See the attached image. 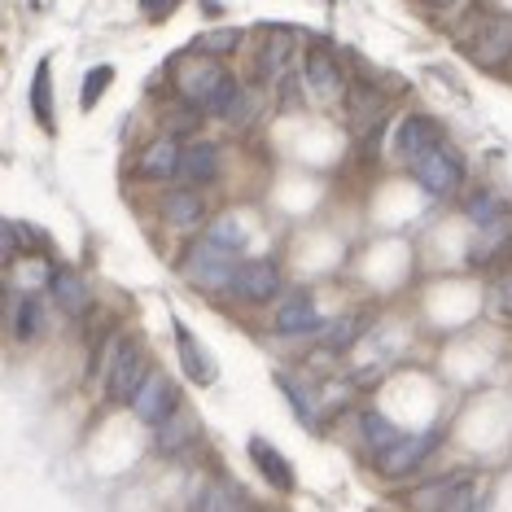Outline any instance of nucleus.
Listing matches in <instances>:
<instances>
[{"label":"nucleus","instance_id":"nucleus-14","mask_svg":"<svg viewBox=\"0 0 512 512\" xmlns=\"http://www.w3.org/2000/svg\"><path fill=\"white\" fill-rule=\"evenodd\" d=\"M250 460H254V469L276 486V491H294V464H289L267 438H250Z\"/></svg>","mask_w":512,"mask_h":512},{"label":"nucleus","instance_id":"nucleus-24","mask_svg":"<svg viewBox=\"0 0 512 512\" xmlns=\"http://www.w3.org/2000/svg\"><path fill=\"white\" fill-rule=\"evenodd\" d=\"M246 224H241L237 215H224V219H215L211 228H206V241L211 246H219V250H228V254H237V250H246Z\"/></svg>","mask_w":512,"mask_h":512},{"label":"nucleus","instance_id":"nucleus-22","mask_svg":"<svg viewBox=\"0 0 512 512\" xmlns=\"http://www.w3.org/2000/svg\"><path fill=\"white\" fill-rule=\"evenodd\" d=\"M40 329H44V307H40V298H36V294H22L18 307H14V333H18V342H36Z\"/></svg>","mask_w":512,"mask_h":512},{"label":"nucleus","instance_id":"nucleus-20","mask_svg":"<svg viewBox=\"0 0 512 512\" xmlns=\"http://www.w3.org/2000/svg\"><path fill=\"white\" fill-rule=\"evenodd\" d=\"M197 512H250V499L228 482H206L197 495Z\"/></svg>","mask_w":512,"mask_h":512},{"label":"nucleus","instance_id":"nucleus-28","mask_svg":"<svg viewBox=\"0 0 512 512\" xmlns=\"http://www.w3.org/2000/svg\"><path fill=\"white\" fill-rule=\"evenodd\" d=\"M110 79H114V66H92L88 79H84V97H79V101H84V110L97 106V101H101V92L110 88Z\"/></svg>","mask_w":512,"mask_h":512},{"label":"nucleus","instance_id":"nucleus-26","mask_svg":"<svg viewBox=\"0 0 512 512\" xmlns=\"http://www.w3.org/2000/svg\"><path fill=\"white\" fill-rule=\"evenodd\" d=\"M259 110H263V97H259V92H254V88H241V92H237V101L228 106L224 119H228V123H237V127H250L254 119H259Z\"/></svg>","mask_w":512,"mask_h":512},{"label":"nucleus","instance_id":"nucleus-19","mask_svg":"<svg viewBox=\"0 0 512 512\" xmlns=\"http://www.w3.org/2000/svg\"><path fill=\"white\" fill-rule=\"evenodd\" d=\"M508 241H512V211L495 215L491 224H482V232H477V246H473V263H486V259H495V254L504 250Z\"/></svg>","mask_w":512,"mask_h":512},{"label":"nucleus","instance_id":"nucleus-5","mask_svg":"<svg viewBox=\"0 0 512 512\" xmlns=\"http://www.w3.org/2000/svg\"><path fill=\"white\" fill-rule=\"evenodd\" d=\"M416 180H421V189H429L434 197H447V193H456V189H460V180H464V162H460L456 149L438 145V149H429V154L416 162Z\"/></svg>","mask_w":512,"mask_h":512},{"label":"nucleus","instance_id":"nucleus-3","mask_svg":"<svg viewBox=\"0 0 512 512\" xmlns=\"http://www.w3.org/2000/svg\"><path fill=\"white\" fill-rule=\"evenodd\" d=\"M180 276L193 289H202V294H215V289H232L237 263L228 259V250H219V246H211V241H202V246H193L189 254H184Z\"/></svg>","mask_w":512,"mask_h":512},{"label":"nucleus","instance_id":"nucleus-2","mask_svg":"<svg viewBox=\"0 0 512 512\" xmlns=\"http://www.w3.org/2000/svg\"><path fill=\"white\" fill-rule=\"evenodd\" d=\"M149 372L141 368V351H136L132 337H114L106 359H101V386H106V394L114 403H132L136 390L145 386Z\"/></svg>","mask_w":512,"mask_h":512},{"label":"nucleus","instance_id":"nucleus-11","mask_svg":"<svg viewBox=\"0 0 512 512\" xmlns=\"http://www.w3.org/2000/svg\"><path fill=\"white\" fill-rule=\"evenodd\" d=\"M180 162H184V149L176 145V136H158L154 145H145L136 171H141L145 180H176L180 176Z\"/></svg>","mask_w":512,"mask_h":512},{"label":"nucleus","instance_id":"nucleus-25","mask_svg":"<svg viewBox=\"0 0 512 512\" xmlns=\"http://www.w3.org/2000/svg\"><path fill=\"white\" fill-rule=\"evenodd\" d=\"M193 434H197V425H193V421H184V416L176 421V416H171V421H162V425H158V451H162V456H176V451L189 447V438H193Z\"/></svg>","mask_w":512,"mask_h":512},{"label":"nucleus","instance_id":"nucleus-30","mask_svg":"<svg viewBox=\"0 0 512 512\" xmlns=\"http://www.w3.org/2000/svg\"><path fill=\"white\" fill-rule=\"evenodd\" d=\"M504 211H508V206L499 202L495 193H473V197H469V215L477 219V224H491V219L504 215Z\"/></svg>","mask_w":512,"mask_h":512},{"label":"nucleus","instance_id":"nucleus-27","mask_svg":"<svg viewBox=\"0 0 512 512\" xmlns=\"http://www.w3.org/2000/svg\"><path fill=\"white\" fill-rule=\"evenodd\" d=\"M359 329H364V320H355V316H342V320H333L329 329H324V346H333V351H342V346H351Z\"/></svg>","mask_w":512,"mask_h":512},{"label":"nucleus","instance_id":"nucleus-7","mask_svg":"<svg viewBox=\"0 0 512 512\" xmlns=\"http://www.w3.org/2000/svg\"><path fill=\"white\" fill-rule=\"evenodd\" d=\"M302 84H307V92L316 101H337L346 92V75H342V66L333 62L329 49H311L307 62H302Z\"/></svg>","mask_w":512,"mask_h":512},{"label":"nucleus","instance_id":"nucleus-32","mask_svg":"<svg viewBox=\"0 0 512 512\" xmlns=\"http://www.w3.org/2000/svg\"><path fill=\"white\" fill-rule=\"evenodd\" d=\"M486 298H491V311L499 320H512V276H499Z\"/></svg>","mask_w":512,"mask_h":512},{"label":"nucleus","instance_id":"nucleus-18","mask_svg":"<svg viewBox=\"0 0 512 512\" xmlns=\"http://www.w3.org/2000/svg\"><path fill=\"white\" fill-rule=\"evenodd\" d=\"M276 329H281V333H316V329H320L316 302H311L307 294L289 298L285 307H281V316H276Z\"/></svg>","mask_w":512,"mask_h":512},{"label":"nucleus","instance_id":"nucleus-1","mask_svg":"<svg viewBox=\"0 0 512 512\" xmlns=\"http://www.w3.org/2000/svg\"><path fill=\"white\" fill-rule=\"evenodd\" d=\"M176 88L189 106L206 114H228V106L237 101V79L215 62L211 53H184L176 62Z\"/></svg>","mask_w":512,"mask_h":512},{"label":"nucleus","instance_id":"nucleus-13","mask_svg":"<svg viewBox=\"0 0 512 512\" xmlns=\"http://www.w3.org/2000/svg\"><path fill=\"white\" fill-rule=\"evenodd\" d=\"M49 294H53V302L66 311V316H84L88 302H92L84 276H79L75 267H57V272L49 276Z\"/></svg>","mask_w":512,"mask_h":512},{"label":"nucleus","instance_id":"nucleus-23","mask_svg":"<svg viewBox=\"0 0 512 512\" xmlns=\"http://www.w3.org/2000/svg\"><path fill=\"white\" fill-rule=\"evenodd\" d=\"M359 434H364V442H368L372 451H377V456H381V451H390L394 442L403 438L399 429H394V425H390L381 412H364V416H359Z\"/></svg>","mask_w":512,"mask_h":512},{"label":"nucleus","instance_id":"nucleus-10","mask_svg":"<svg viewBox=\"0 0 512 512\" xmlns=\"http://www.w3.org/2000/svg\"><path fill=\"white\" fill-rule=\"evenodd\" d=\"M438 447V434H416V438H399L390 451H381V473L386 477H407L421 469V460L429 456V451Z\"/></svg>","mask_w":512,"mask_h":512},{"label":"nucleus","instance_id":"nucleus-15","mask_svg":"<svg viewBox=\"0 0 512 512\" xmlns=\"http://www.w3.org/2000/svg\"><path fill=\"white\" fill-rule=\"evenodd\" d=\"M289 57H294V31H267V44L259 53V75L263 79H281L289 71Z\"/></svg>","mask_w":512,"mask_h":512},{"label":"nucleus","instance_id":"nucleus-12","mask_svg":"<svg viewBox=\"0 0 512 512\" xmlns=\"http://www.w3.org/2000/svg\"><path fill=\"white\" fill-rule=\"evenodd\" d=\"M176 346H180V368L189 372V381L211 386V381L219 377V364H215L211 351H202V342L189 333V324H176Z\"/></svg>","mask_w":512,"mask_h":512},{"label":"nucleus","instance_id":"nucleus-4","mask_svg":"<svg viewBox=\"0 0 512 512\" xmlns=\"http://www.w3.org/2000/svg\"><path fill=\"white\" fill-rule=\"evenodd\" d=\"M464 44H469V57L477 66H504L512 57V18H504V14L482 18Z\"/></svg>","mask_w":512,"mask_h":512},{"label":"nucleus","instance_id":"nucleus-31","mask_svg":"<svg viewBox=\"0 0 512 512\" xmlns=\"http://www.w3.org/2000/svg\"><path fill=\"white\" fill-rule=\"evenodd\" d=\"M281 390L289 394V403H294L298 421H302V425H307V429H311V425H316V412H311V403H316V399H311V394H302V390H298V381H289V377H281Z\"/></svg>","mask_w":512,"mask_h":512},{"label":"nucleus","instance_id":"nucleus-34","mask_svg":"<svg viewBox=\"0 0 512 512\" xmlns=\"http://www.w3.org/2000/svg\"><path fill=\"white\" fill-rule=\"evenodd\" d=\"M429 5H434V9H456L460 0H429Z\"/></svg>","mask_w":512,"mask_h":512},{"label":"nucleus","instance_id":"nucleus-17","mask_svg":"<svg viewBox=\"0 0 512 512\" xmlns=\"http://www.w3.org/2000/svg\"><path fill=\"white\" fill-rule=\"evenodd\" d=\"M215 176H219V149H215V145L197 141V145L184 149L180 180H189V184H206V180H215Z\"/></svg>","mask_w":512,"mask_h":512},{"label":"nucleus","instance_id":"nucleus-33","mask_svg":"<svg viewBox=\"0 0 512 512\" xmlns=\"http://www.w3.org/2000/svg\"><path fill=\"white\" fill-rule=\"evenodd\" d=\"M176 5H180V0H141V9H145L149 18H167Z\"/></svg>","mask_w":512,"mask_h":512},{"label":"nucleus","instance_id":"nucleus-16","mask_svg":"<svg viewBox=\"0 0 512 512\" xmlns=\"http://www.w3.org/2000/svg\"><path fill=\"white\" fill-rule=\"evenodd\" d=\"M202 215H206V202L193 189H176V193L162 197V219H167V224L197 228V224H202Z\"/></svg>","mask_w":512,"mask_h":512},{"label":"nucleus","instance_id":"nucleus-8","mask_svg":"<svg viewBox=\"0 0 512 512\" xmlns=\"http://www.w3.org/2000/svg\"><path fill=\"white\" fill-rule=\"evenodd\" d=\"M132 412L141 416L145 425H162V421H171V416L180 412V403H176V390H171V381H167V377H158V372H149L145 386L136 390V399H132Z\"/></svg>","mask_w":512,"mask_h":512},{"label":"nucleus","instance_id":"nucleus-6","mask_svg":"<svg viewBox=\"0 0 512 512\" xmlns=\"http://www.w3.org/2000/svg\"><path fill=\"white\" fill-rule=\"evenodd\" d=\"M232 294L246 302H272L281 294V267L272 259H250L237 263V276H232Z\"/></svg>","mask_w":512,"mask_h":512},{"label":"nucleus","instance_id":"nucleus-9","mask_svg":"<svg viewBox=\"0 0 512 512\" xmlns=\"http://www.w3.org/2000/svg\"><path fill=\"white\" fill-rule=\"evenodd\" d=\"M442 145V127L429 119V114H407L403 127H399V136H394V154L407 158L416 167L429 149H438Z\"/></svg>","mask_w":512,"mask_h":512},{"label":"nucleus","instance_id":"nucleus-21","mask_svg":"<svg viewBox=\"0 0 512 512\" xmlns=\"http://www.w3.org/2000/svg\"><path fill=\"white\" fill-rule=\"evenodd\" d=\"M31 110H36V119L44 132H53V62L44 57V62L36 66V79H31Z\"/></svg>","mask_w":512,"mask_h":512},{"label":"nucleus","instance_id":"nucleus-29","mask_svg":"<svg viewBox=\"0 0 512 512\" xmlns=\"http://www.w3.org/2000/svg\"><path fill=\"white\" fill-rule=\"evenodd\" d=\"M241 44V31H232V27H224V31H211V36H202L197 40V49L202 53H211V57H224V53H232Z\"/></svg>","mask_w":512,"mask_h":512}]
</instances>
